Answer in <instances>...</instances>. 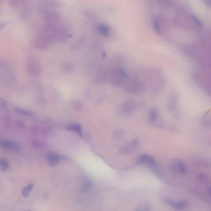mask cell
<instances>
[{
  "instance_id": "cell-1",
  "label": "cell",
  "mask_w": 211,
  "mask_h": 211,
  "mask_svg": "<svg viewBox=\"0 0 211 211\" xmlns=\"http://www.w3.org/2000/svg\"><path fill=\"white\" fill-rule=\"evenodd\" d=\"M139 102L134 101H129L125 102L121 107V114L124 116L131 114L139 108Z\"/></svg>"
},
{
  "instance_id": "cell-2",
  "label": "cell",
  "mask_w": 211,
  "mask_h": 211,
  "mask_svg": "<svg viewBox=\"0 0 211 211\" xmlns=\"http://www.w3.org/2000/svg\"><path fill=\"white\" fill-rule=\"evenodd\" d=\"M140 141L138 139H135L127 144L121 149L123 154H129L135 151L140 147Z\"/></svg>"
},
{
  "instance_id": "cell-3",
  "label": "cell",
  "mask_w": 211,
  "mask_h": 211,
  "mask_svg": "<svg viewBox=\"0 0 211 211\" xmlns=\"http://www.w3.org/2000/svg\"><path fill=\"white\" fill-rule=\"evenodd\" d=\"M138 163L149 165L150 168L157 165L154 157L148 154L141 155L137 158Z\"/></svg>"
},
{
  "instance_id": "cell-4",
  "label": "cell",
  "mask_w": 211,
  "mask_h": 211,
  "mask_svg": "<svg viewBox=\"0 0 211 211\" xmlns=\"http://www.w3.org/2000/svg\"><path fill=\"white\" fill-rule=\"evenodd\" d=\"M0 146L8 149L17 151L20 149V146L15 142L4 139H0Z\"/></svg>"
},
{
  "instance_id": "cell-5",
  "label": "cell",
  "mask_w": 211,
  "mask_h": 211,
  "mask_svg": "<svg viewBox=\"0 0 211 211\" xmlns=\"http://www.w3.org/2000/svg\"><path fill=\"white\" fill-rule=\"evenodd\" d=\"M96 31L101 36L107 37L110 35V28L103 23H98L95 26Z\"/></svg>"
},
{
  "instance_id": "cell-6",
  "label": "cell",
  "mask_w": 211,
  "mask_h": 211,
  "mask_svg": "<svg viewBox=\"0 0 211 211\" xmlns=\"http://www.w3.org/2000/svg\"><path fill=\"white\" fill-rule=\"evenodd\" d=\"M164 202L172 207L177 209H181L186 207L187 205V202L185 200L175 202L171 200L166 199L164 200Z\"/></svg>"
},
{
  "instance_id": "cell-7",
  "label": "cell",
  "mask_w": 211,
  "mask_h": 211,
  "mask_svg": "<svg viewBox=\"0 0 211 211\" xmlns=\"http://www.w3.org/2000/svg\"><path fill=\"white\" fill-rule=\"evenodd\" d=\"M30 70L31 73L35 75L40 74L41 71V66L39 62L34 59L30 60Z\"/></svg>"
},
{
  "instance_id": "cell-8",
  "label": "cell",
  "mask_w": 211,
  "mask_h": 211,
  "mask_svg": "<svg viewBox=\"0 0 211 211\" xmlns=\"http://www.w3.org/2000/svg\"><path fill=\"white\" fill-rule=\"evenodd\" d=\"M178 99L176 95H171L169 99L168 103V108L170 111H175L178 105Z\"/></svg>"
},
{
  "instance_id": "cell-9",
  "label": "cell",
  "mask_w": 211,
  "mask_h": 211,
  "mask_svg": "<svg viewBox=\"0 0 211 211\" xmlns=\"http://www.w3.org/2000/svg\"><path fill=\"white\" fill-rule=\"evenodd\" d=\"M176 172H178L181 174L186 173L187 167L184 160L180 159L176 160Z\"/></svg>"
},
{
  "instance_id": "cell-10",
  "label": "cell",
  "mask_w": 211,
  "mask_h": 211,
  "mask_svg": "<svg viewBox=\"0 0 211 211\" xmlns=\"http://www.w3.org/2000/svg\"><path fill=\"white\" fill-rule=\"evenodd\" d=\"M48 161L51 166H55L60 160V156L55 153H49L48 156Z\"/></svg>"
},
{
  "instance_id": "cell-11",
  "label": "cell",
  "mask_w": 211,
  "mask_h": 211,
  "mask_svg": "<svg viewBox=\"0 0 211 211\" xmlns=\"http://www.w3.org/2000/svg\"><path fill=\"white\" fill-rule=\"evenodd\" d=\"M158 117V110L156 109H151L150 110L148 115V121L150 123H156Z\"/></svg>"
},
{
  "instance_id": "cell-12",
  "label": "cell",
  "mask_w": 211,
  "mask_h": 211,
  "mask_svg": "<svg viewBox=\"0 0 211 211\" xmlns=\"http://www.w3.org/2000/svg\"><path fill=\"white\" fill-rule=\"evenodd\" d=\"M151 208V205L147 201L142 202L137 205L135 209V211H149Z\"/></svg>"
},
{
  "instance_id": "cell-13",
  "label": "cell",
  "mask_w": 211,
  "mask_h": 211,
  "mask_svg": "<svg viewBox=\"0 0 211 211\" xmlns=\"http://www.w3.org/2000/svg\"><path fill=\"white\" fill-rule=\"evenodd\" d=\"M61 69L64 72H71L74 69V66L72 63L69 62H65L61 64Z\"/></svg>"
},
{
  "instance_id": "cell-14",
  "label": "cell",
  "mask_w": 211,
  "mask_h": 211,
  "mask_svg": "<svg viewBox=\"0 0 211 211\" xmlns=\"http://www.w3.org/2000/svg\"><path fill=\"white\" fill-rule=\"evenodd\" d=\"M0 168L3 171H6L9 169L8 163L5 158H0Z\"/></svg>"
},
{
  "instance_id": "cell-15",
  "label": "cell",
  "mask_w": 211,
  "mask_h": 211,
  "mask_svg": "<svg viewBox=\"0 0 211 211\" xmlns=\"http://www.w3.org/2000/svg\"><path fill=\"white\" fill-rule=\"evenodd\" d=\"M14 110H15V111L17 113L20 114L24 115V116H31L32 115V113L31 111L25 110V109H23L16 107L14 109Z\"/></svg>"
},
{
  "instance_id": "cell-16",
  "label": "cell",
  "mask_w": 211,
  "mask_h": 211,
  "mask_svg": "<svg viewBox=\"0 0 211 211\" xmlns=\"http://www.w3.org/2000/svg\"><path fill=\"white\" fill-rule=\"evenodd\" d=\"M33 188V185L32 184H30L26 186L24 189L22 191V195L24 197H26L28 196L31 191Z\"/></svg>"
},
{
  "instance_id": "cell-17",
  "label": "cell",
  "mask_w": 211,
  "mask_h": 211,
  "mask_svg": "<svg viewBox=\"0 0 211 211\" xmlns=\"http://www.w3.org/2000/svg\"><path fill=\"white\" fill-rule=\"evenodd\" d=\"M67 129L69 130L77 132L79 134H81V127L79 124H76L70 125L68 127Z\"/></svg>"
},
{
  "instance_id": "cell-18",
  "label": "cell",
  "mask_w": 211,
  "mask_h": 211,
  "mask_svg": "<svg viewBox=\"0 0 211 211\" xmlns=\"http://www.w3.org/2000/svg\"><path fill=\"white\" fill-rule=\"evenodd\" d=\"M82 186H83V188H84L85 189H89L92 187L93 184L90 180H86L85 181Z\"/></svg>"
},
{
  "instance_id": "cell-19",
  "label": "cell",
  "mask_w": 211,
  "mask_h": 211,
  "mask_svg": "<svg viewBox=\"0 0 211 211\" xmlns=\"http://www.w3.org/2000/svg\"><path fill=\"white\" fill-rule=\"evenodd\" d=\"M153 24H154V27L156 32L158 33H160V26L159 23L156 20H154V22H153Z\"/></svg>"
},
{
  "instance_id": "cell-20",
  "label": "cell",
  "mask_w": 211,
  "mask_h": 211,
  "mask_svg": "<svg viewBox=\"0 0 211 211\" xmlns=\"http://www.w3.org/2000/svg\"><path fill=\"white\" fill-rule=\"evenodd\" d=\"M73 106L74 107L75 109L76 110H81L82 108V104L79 101H74L73 103L72 104Z\"/></svg>"
},
{
  "instance_id": "cell-21",
  "label": "cell",
  "mask_w": 211,
  "mask_h": 211,
  "mask_svg": "<svg viewBox=\"0 0 211 211\" xmlns=\"http://www.w3.org/2000/svg\"><path fill=\"white\" fill-rule=\"evenodd\" d=\"M202 121V124L205 126H208L210 125V120H209L208 118H204L203 119Z\"/></svg>"
},
{
  "instance_id": "cell-22",
  "label": "cell",
  "mask_w": 211,
  "mask_h": 211,
  "mask_svg": "<svg viewBox=\"0 0 211 211\" xmlns=\"http://www.w3.org/2000/svg\"><path fill=\"white\" fill-rule=\"evenodd\" d=\"M7 106L6 101L3 98H0V107L3 108H5Z\"/></svg>"
}]
</instances>
